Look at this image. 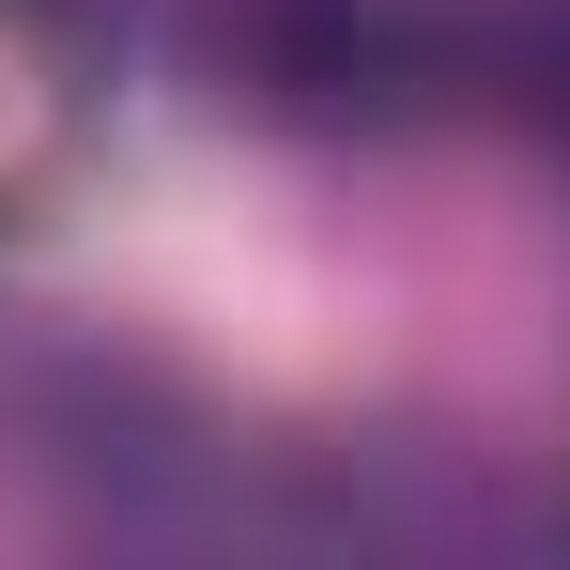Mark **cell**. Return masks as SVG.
Listing matches in <instances>:
<instances>
[{"instance_id": "1", "label": "cell", "mask_w": 570, "mask_h": 570, "mask_svg": "<svg viewBox=\"0 0 570 570\" xmlns=\"http://www.w3.org/2000/svg\"><path fill=\"white\" fill-rule=\"evenodd\" d=\"M216 62L278 124L371 139V124H416L432 108L448 31H432V0H216Z\"/></svg>"}, {"instance_id": "2", "label": "cell", "mask_w": 570, "mask_h": 570, "mask_svg": "<svg viewBox=\"0 0 570 570\" xmlns=\"http://www.w3.org/2000/svg\"><path fill=\"white\" fill-rule=\"evenodd\" d=\"M509 94H524V124H556V139H570V16H540V31L509 47Z\"/></svg>"}]
</instances>
